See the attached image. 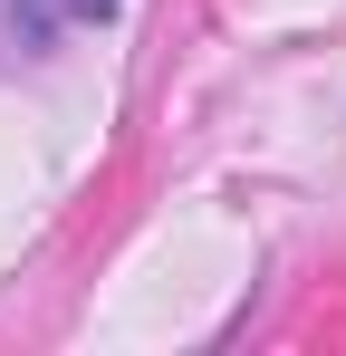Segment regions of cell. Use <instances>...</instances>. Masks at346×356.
<instances>
[{"instance_id": "obj_1", "label": "cell", "mask_w": 346, "mask_h": 356, "mask_svg": "<svg viewBox=\"0 0 346 356\" xmlns=\"http://www.w3.org/2000/svg\"><path fill=\"white\" fill-rule=\"evenodd\" d=\"M19 29H29V49H49V39H58V0H29V19H19Z\"/></svg>"}, {"instance_id": "obj_2", "label": "cell", "mask_w": 346, "mask_h": 356, "mask_svg": "<svg viewBox=\"0 0 346 356\" xmlns=\"http://www.w3.org/2000/svg\"><path fill=\"white\" fill-rule=\"evenodd\" d=\"M67 10H77V19H106V10H115V0H67Z\"/></svg>"}]
</instances>
